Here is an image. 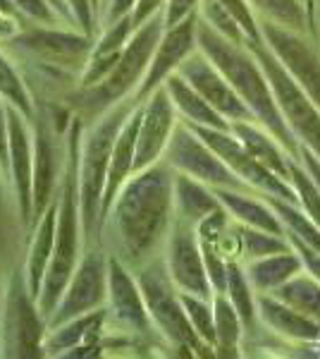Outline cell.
<instances>
[{
    "label": "cell",
    "instance_id": "obj_28",
    "mask_svg": "<svg viewBox=\"0 0 320 359\" xmlns=\"http://www.w3.org/2000/svg\"><path fill=\"white\" fill-rule=\"evenodd\" d=\"M165 89H167V94H170L182 123L199 125V127H215V130H230V120H225L223 115L215 111L211 103H208L182 74L174 72L165 82Z\"/></svg>",
    "mask_w": 320,
    "mask_h": 359
},
{
    "label": "cell",
    "instance_id": "obj_31",
    "mask_svg": "<svg viewBox=\"0 0 320 359\" xmlns=\"http://www.w3.org/2000/svg\"><path fill=\"white\" fill-rule=\"evenodd\" d=\"M213 311H215V352L223 357H237L242 347L244 335V321L237 314L235 304L230 297L223 294H213Z\"/></svg>",
    "mask_w": 320,
    "mask_h": 359
},
{
    "label": "cell",
    "instance_id": "obj_9",
    "mask_svg": "<svg viewBox=\"0 0 320 359\" xmlns=\"http://www.w3.org/2000/svg\"><path fill=\"white\" fill-rule=\"evenodd\" d=\"M189 127L220 156V161H223L244 184H249V187L253 189V192L267 194V196H280L284 201L299 204V196H296L292 182L275 175L272 170H267V168L244 147L239 142V137L232 130H215V127H199V125H189Z\"/></svg>",
    "mask_w": 320,
    "mask_h": 359
},
{
    "label": "cell",
    "instance_id": "obj_40",
    "mask_svg": "<svg viewBox=\"0 0 320 359\" xmlns=\"http://www.w3.org/2000/svg\"><path fill=\"white\" fill-rule=\"evenodd\" d=\"M13 5L25 17L34 22H41V25H53V22H57V17H60V13H57L50 0H13Z\"/></svg>",
    "mask_w": 320,
    "mask_h": 359
},
{
    "label": "cell",
    "instance_id": "obj_22",
    "mask_svg": "<svg viewBox=\"0 0 320 359\" xmlns=\"http://www.w3.org/2000/svg\"><path fill=\"white\" fill-rule=\"evenodd\" d=\"M258 318L272 333L292 343H320V323L296 311L294 306L277 299L275 294H258Z\"/></svg>",
    "mask_w": 320,
    "mask_h": 359
},
{
    "label": "cell",
    "instance_id": "obj_11",
    "mask_svg": "<svg viewBox=\"0 0 320 359\" xmlns=\"http://www.w3.org/2000/svg\"><path fill=\"white\" fill-rule=\"evenodd\" d=\"M108 259L110 257L101 252H89L84 259H79L65 294L57 302L53 316L48 318V328L101 309L108 302Z\"/></svg>",
    "mask_w": 320,
    "mask_h": 359
},
{
    "label": "cell",
    "instance_id": "obj_24",
    "mask_svg": "<svg viewBox=\"0 0 320 359\" xmlns=\"http://www.w3.org/2000/svg\"><path fill=\"white\" fill-rule=\"evenodd\" d=\"M106 309H96L89 314L74 316L69 321L60 323V326L48 328L43 338V355L46 357H62L72 347L86 345V343H98L106 326Z\"/></svg>",
    "mask_w": 320,
    "mask_h": 359
},
{
    "label": "cell",
    "instance_id": "obj_8",
    "mask_svg": "<svg viewBox=\"0 0 320 359\" xmlns=\"http://www.w3.org/2000/svg\"><path fill=\"white\" fill-rule=\"evenodd\" d=\"M46 318L41 316L36 299L32 297L25 273H15L8 297L3 302L0 321V350L5 357H46Z\"/></svg>",
    "mask_w": 320,
    "mask_h": 359
},
{
    "label": "cell",
    "instance_id": "obj_2",
    "mask_svg": "<svg viewBox=\"0 0 320 359\" xmlns=\"http://www.w3.org/2000/svg\"><path fill=\"white\" fill-rule=\"evenodd\" d=\"M196 41H199V50L215 67L227 77V82L235 86V91L244 98L249 111L253 113L256 123L263 125L277 142L287 149L292 158H301V144L299 139L292 135L289 125L284 123L282 111L277 106L275 91L270 86L265 69L256 60V55L249 50L246 43H235L218 34L211 25L199 17L196 25Z\"/></svg>",
    "mask_w": 320,
    "mask_h": 359
},
{
    "label": "cell",
    "instance_id": "obj_21",
    "mask_svg": "<svg viewBox=\"0 0 320 359\" xmlns=\"http://www.w3.org/2000/svg\"><path fill=\"white\" fill-rule=\"evenodd\" d=\"M220 204L235 223L249 225V228L267 230L275 235H287L277 211L263 194H251V189H232V187H215Z\"/></svg>",
    "mask_w": 320,
    "mask_h": 359
},
{
    "label": "cell",
    "instance_id": "obj_38",
    "mask_svg": "<svg viewBox=\"0 0 320 359\" xmlns=\"http://www.w3.org/2000/svg\"><path fill=\"white\" fill-rule=\"evenodd\" d=\"M199 17H201L203 22H206V25H211L218 34H223L225 39H230V41L246 43V36H244L242 27L237 25L235 17L227 13L223 5L218 3V0H203Z\"/></svg>",
    "mask_w": 320,
    "mask_h": 359
},
{
    "label": "cell",
    "instance_id": "obj_37",
    "mask_svg": "<svg viewBox=\"0 0 320 359\" xmlns=\"http://www.w3.org/2000/svg\"><path fill=\"white\" fill-rule=\"evenodd\" d=\"M182 294V304L184 311L189 316L191 328L196 331V335L206 343L211 350H215V311H213V299L206 297H196L189 292H179Z\"/></svg>",
    "mask_w": 320,
    "mask_h": 359
},
{
    "label": "cell",
    "instance_id": "obj_10",
    "mask_svg": "<svg viewBox=\"0 0 320 359\" xmlns=\"http://www.w3.org/2000/svg\"><path fill=\"white\" fill-rule=\"evenodd\" d=\"M162 158H165L177 172H184V175H189L194 180H201V182H206L208 187H213V189L215 187L251 189L220 161V156L215 154L187 123H177Z\"/></svg>",
    "mask_w": 320,
    "mask_h": 359
},
{
    "label": "cell",
    "instance_id": "obj_32",
    "mask_svg": "<svg viewBox=\"0 0 320 359\" xmlns=\"http://www.w3.org/2000/svg\"><path fill=\"white\" fill-rule=\"evenodd\" d=\"M270 294H275L277 299H282L289 306H294L296 311L320 323V280L308 273L306 269Z\"/></svg>",
    "mask_w": 320,
    "mask_h": 359
},
{
    "label": "cell",
    "instance_id": "obj_42",
    "mask_svg": "<svg viewBox=\"0 0 320 359\" xmlns=\"http://www.w3.org/2000/svg\"><path fill=\"white\" fill-rule=\"evenodd\" d=\"M203 0H167L165 10H162V20H165V27L179 25L182 20L199 13Z\"/></svg>",
    "mask_w": 320,
    "mask_h": 359
},
{
    "label": "cell",
    "instance_id": "obj_25",
    "mask_svg": "<svg viewBox=\"0 0 320 359\" xmlns=\"http://www.w3.org/2000/svg\"><path fill=\"white\" fill-rule=\"evenodd\" d=\"M55 223H57V206L50 204L46 213L36 221V233H34L32 249H29L27 266H25V280L34 299H39L41 287H43L46 273H48L50 259L55 249Z\"/></svg>",
    "mask_w": 320,
    "mask_h": 359
},
{
    "label": "cell",
    "instance_id": "obj_35",
    "mask_svg": "<svg viewBox=\"0 0 320 359\" xmlns=\"http://www.w3.org/2000/svg\"><path fill=\"white\" fill-rule=\"evenodd\" d=\"M235 233H237V245H239V262H253L260 257H270V254L284 252V249H292L287 235H275L267 233V230L258 228H249V225L235 223Z\"/></svg>",
    "mask_w": 320,
    "mask_h": 359
},
{
    "label": "cell",
    "instance_id": "obj_41",
    "mask_svg": "<svg viewBox=\"0 0 320 359\" xmlns=\"http://www.w3.org/2000/svg\"><path fill=\"white\" fill-rule=\"evenodd\" d=\"M67 8H69V17L77 22V27L84 34H94V25H96V17L98 10L94 5V0H65Z\"/></svg>",
    "mask_w": 320,
    "mask_h": 359
},
{
    "label": "cell",
    "instance_id": "obj_1",
    "mask_svg": "<svg viewBox=\"0 0 320 359\" xmlns=\"http://www.w3.org/2000/svg\"><path fill=\"white\" fill-rule=\"evenodd\" d=\"M108 216H113L122 262H148L174 223V168L162 158L134 172Z\"/></svg>",
    "mask_w": 320,
    "mask_h": 359
},
{
    "label": "cell",
    "instance_id": "obj_48",
    "mask_svg": "<svg viewBox=\"0 0 320 359\" xmlns=\"http://www.w3.org/2000/svg\"><path fill=\"white\" fill-rule=\"evenodd\" d=\"M0 13L17 17V13H20V10H17L15 5H13V0H0Z\"/></svg>",
    "mask_w": 320,
    "mask_h": 359
},
{
    "label": "cell",
    "instance_id": "obj_15",
    "mask_svg": "<svg viewBox=\"0 0 320 359\" xmlns=\"http://www.w3.org/2000/svg\"><path fill=\"white\" fill-rule=\"evenodd\" d=\"M196 25H199V13L182 20L179 25L165 27L162 32L158 48L153 53V60L148 65V72L144 77L141 86L134 94V101L144 103L146 98L153 94L155 89H160L167 79L182 67V62L189 55H194L199 50V41H196Z\"/></svg>",
    "mask_w": 320,
    "mask_h": 359
},
{
    "label": "cell",
    "instance_id": "obj_52",
    "mask_svg": "<svg viewBox=\"0 0 320 359\" xmlns=\"http://www.w3.org/2000/svg\"><path fill=\"white\" fill-rule=\"evenodd\" d=\"M94 5H96V10H98V15H101V0H94Z\"/></svg>",
    "mask_w": 320,
    "mask_h": 359
},
{
    "label": "cell",
    "instance_id": "obj_34",
    "mask_svg": "<svg viewBox=\"0 0 320 359\" xmlns=\"http://www.w3.org/2000/svg\"><path fill=\"white\" fill-rule=\"evenodd\" d=\"M225 294L230 297V302L235 304L237 314L242 316L244 321V328L251 331L253 323L258 321V302H256V290L251 287L246 278V271H244V264L232 259L230 262V269H227V290Z\"/></svg>",
    "mask_w": 320,
    "mask_h": 359
},
{
    "label": "cell",
    "instance_id": "obj_6",
    "mask_svg": "<svg viewBox=\"0 0 320 359\" xmlns=\"http://www.w3.org/2000/svg\"><path fill=\"white\" fill-rule=\"evenodd\" d=\"M162 32H165L162 13L139 27L130 39V43H127V48L122 50L120 60L110 69L108 77L101 84L84 89V96L89 98L86 103L89 106H115V103L125 101L127 94L137 91L141 86L144 77H146Z\"/></svg>",
    "mask_w": 320,
    "mask_h": 359
},
{
    "label": "cell",
    "instance_id": "obj_45",
    "mask_svg": "<svg viewBox=\"0 0 320 359\" xmlns=\"http://www.w3.org/2000/svg\"><path fill=\"white\" fill-rule=\"evenodd\" d=\"M287 237H289V242H292V247L296 249V252H299L301 262H304V269L320 280V254L313 252L311 247H306L304 242H299L296 237H292V235H287Z\"/></svg>",
    "mask_w": 320,
    "mask_h": 359
},
{
    "label": "cell",
    "instance_id": "obj_26",
    "mask_svg": "<svg viewBox=\"0 0 320 359\" xmlns=\"http://www.w3.org/2000/svg\"><path fill=\"white\" fill-rule=\"evenodd\" d=\"M244 271H246V278L256 294H267V292H275L287 280H292L296 273H301L304 271V262H301L299 252L292 247V249H284V252L270 254V257L246 262L244 264Z\"/></svg>",
    "mask_w": 320,
    "mask_h": 359
},
{
    "label": "cell",
    "instance_id": "obj_3",
    "mask_svg": "<svg viewBox=\"0 0 320 359\" xmlns=\"http://www.w3.org/2000/svg\"><path fill=\"white\" fill-rule=\"evenodd\" d=\"M81 123L74 120L72 132H69L67 144V161H65V175H62V187L57 194V223H55V249L53 259H50L48 273H46L43 287L36 299L41 316L48 318L53 316L57 302L65 294V287L72 278L74 269L79 264V249H81V233H84V223H81V204H79V151H81Z\"/></svg>",
    "mask_w": 320,
    "mask_h": 359
},
{
    "label": "cell",
    "instance_id": "obj_44",
    "mask_svg": "<svg viewBox=\"0 0 320 359\" xmlns=\"http://www.w3.org/2000/svg\"><path fill=\"white\" fill-rule=\"evenodd\" d=\"M165 3L167 0H137V5H134L132 10V22L134 27H141L146 25L148 20H153L155 15H160L162 10H165Z\"/></svg>",
    "mask_w": 320,
    "mask_h": 359
},
{
    "label": "cell",
    "instance_id": "obj_14",
    "mask_svg": "<svg viewBox=\"0 0 320 359\" xmlns=\"http://www.w3.org/2000/svg\"><path fill=\"white\" fill-rule=\"evenodd\" d=\"M10 41L27 53L36 55L39 60L69 72H79V69L84 72L94 50L89 34L62 32V29H27L22 34L17 32Z\"/></svg>",
    "mask_w": 320,
    "mask_h": 359
},
{
    "label": "cell",
    "instance_id": "obj_13",
    "mask_svg": "<svg viewBox=\"0 0 320 359\" xmlns=\"http://www.w3.org/2000/svg\"><path fill=\"white\" fill-rule=\"evenodd\" d=\"M260 29H263V41L267 48L304 89V94L320 108V55L306 34L292 32L267 20H260Z\"/></svg>",
    "mask_w": 320,
    "mask_h": 359
},
{
    "label": "cell",
    "instance_id": "obj_20",
    "mask_svg": "<svg viewBox=\"0 0 320 359\" xmlns=\"http://www.w3.org/2000/svg\"><path fill=\"white\" fill-rule=\"evenodd\" d=\"M139 125H141V103L134 106L130 118L122 125L118 139H115L113 156H110L108 165V180H106V192H103L101 201V216H98V228H103L106 223L113 201L118 199L120 189L125 187V182L134 175V158H137V137H139Z\"/></svg>",
    "mask_w": 320,
    "mask_h": 359
},
{
    "label": "cell",
    "instance_id": "obj_43",
    "mask_svg": "<svg viewBox=\"0 0 320 359\" xmlns=\"http://www.w3.org/2000/svg\"><path fill=\"white\" fill-rule=\"evenodd\" d=\"M10 170V123H8V103L0 98V172L8 175Z\"/></svg>",
    "mask_w": 320,
    "mask_h": 359
},
{
    "label": "cell",
    "instance_id": "obj_27",
    "mask_svg": "<svg viewBox=\"0 0 320 359\" xmlns=\"http://www.w3.org/2000/svg\"><path fill=\"white\" fill-rule=\"evenodd\" d=\"M230 130L239 137V142L267 168V170L289 180L292 156L287 154V149H284L263 125H258L256 120H239V123H232Z\"/></svg>",
    "mask_w": 320,
    "mask_h": 359
},
{
    "label": "cell",
    "instance_id": "obj_36",
    "mask_svg": "<svg viewBox=\"0 0 320 359\" xmlns=\"http://www.w3.org/2000/svg\"><path fill=\"white\" fill-rule=\"evenodd\" d=\"M0 98H3L8 106H13L15 111H20L27 120H34V101L29 94L25 79L17 72L8 55L0 50Z\"/></svg>",
    "mask_w": 320,
    "mask_h": 359
},
{
    "label": "cell",
    "instance_id": "obj_50",
    "mask_svg": "<svg viewBox=\"0 0 320 359\" xmlns=\"http://www.w3.org/2000/svg\"><path fill=\"white\" fill-rule=\"evenodd\" d=\"M50 3H53L55 5V10H57V13H60V15H67V5H65V0H50Z\"/></svg>",
    "mask_w": 320,
    "mask_h": 359
},
{
    "label": "cell",
    "instance_id": "obj_47",
    "mask_svg": "<svg viewBox=\"0 0 320 359\" xmlns=\"http://www.w3.org/2000/svg\"><path fill=\"white\" fill-rule=\"evenodd\" d=\"M17 32H20V25H17V17L0 13V39H13Z\"/></svg>",
    "mask_w": 320,
    "mask_h": 359
},
{
    "label": "cell",
    "instance_id": "obj_5",
    "mask_svg": "<svg viewBox=\"0 0 320 359\" xmlns=\"http://www.w3.org/2000/svg\"><path fill=\"white\" fill-rule=\"evenodd\" d=\"M137 280L144 292V299H146L151 323L158 328V333L167 343L177 350H189L191 355H201L203 350H211L191 328L182 304V294L167 273L165 262H148L137 273Z\"/></svg>",
    "mask_w": 320,
    "mask_h": 359
},
{
    "label": "cell",
    "instance_id": "obj_51",
    "mask_svg": "<svg viewBox=\"0 0 320 359\" xmlns=\"http://www.w3.org/2000/svg\"><path fill=\"white\" fill-rule=\"evenodd\" d=\"M3 302H5V299H3V290H0V321H3Z\"/></svg>",
    "mask_w": 320,
    "mask_h": 359
},
{
    "label": "cell",
    "instance_id": "obj_46",
    "mask_svg": "<svg viewBox=\"0 0 320 359\" xmlns=\"http://www.w3.org/2000/svg\"><path fill=\"white\" fill-rule=\"evenodd\" d=\"M134 5H137V0H108L103 8V22L110 25V22H118L122 17L132 15Z\"/></svg>",
    "mask_w": 320,
    "mask_h": 359
},
{
    "label": "cell",
    "instance_id": "obj_17",
    "mask_svg": "<svg viewBox=\"0 0 320 359\" xmlns=\"http://www.w3.org/2000/svg\"><path fill=\"white\" fill-rule=\"evenodd\" d=\"M177 74H182L215 111L223 115L225 120H230V125L239 123V120H256L253 113L249 111V106L244 103V98L235 91V86L227 82L225 74L201 50L189 55L182 62V67L177 69Z\"/></svg>",
    "mask_w": 320,
    "mask_h": 359
},
{
    "label": "cell",
    "instance_id": "obj_49",
    "mask_svg": "<svg viewBox=\"0 0 320 359\" xmlns=\"http://www.w3.org/2000/svg\"><path fill=\"white\" fill-rule=\"evenodd\" d=\"M304 3V8L308 10V17H311L313 27H316V0H301Z\"/></svg>",
    "mask_w": 320,
    "mask_h": 359
},
{
    "label": "cell",
    "instance_id": "obj_19",
    "mask_svg": "<svg viewBox=\"0 0 320 359\" xmlns=\"http://www.w3.org/2000/svg\"><path fill=\"white\" fill-rule=\"evenodd\" d=\"M10 123V177L15 187V201L22 223L34 221V135L27 118L8 106Z\"/></svg>",
    "mask_w": 320,
    "mask_h": 359
},
{
    "label": "cell",
    "instance_id": "obj_23",
    "mask_svg": "<svg viewBox=\"0 0 320 359\" xmlns=\"http://www.w3.org/2000/svg\"><path fill=\"white\" fill-rule=\"evenodd\" d=\"M134 32H137V27H134V22H132V15L106 25L103 36L94 43L89 65H86V69L81 72V86H84V89L101 84L103 79L108 77L110 69L115 67V62L120 60L122 50L127 48L130 39L134 36Z\"/></svg>",
    "mask_w": 320,
    "mask_h": 359
},
{
    "label": "cell",
    "instance_id": "obj_12",
    "mask_svg": "<svg viewBox=\"0 0 320 359\" xmlns=\"http://www.w3.org/2000/svg\"><path fill=\"white\" fill-rule=\"evenodd\" d=\"M165 266L179 292L213 299V285L203 262L201 242L196 228L174 218L170 235L165 240Z\"/></svg>",
    "mask_w": 320,
    "mask_h": 359
},
{
    "label": "cell",
    "instance_id": "obj_33",
    "mask_svg": "<svg viewBox=\"0 0 320 359\" xmlns=\"http://www.w3.org/2000/svg\"><path fill=\"white\" fill-rule=\"evenodd\" d=\"M249 5L258 15V20L275 22V25L299 34H311L316 29L301 0H249Z\"/></svg>",
    "mask_w": 320,
    "mask_h": 359
},
{
    "label": "cell",
    "instance_id": "obj_39",
    "mask_svg": "<svg viewBox=\"0 0 320 359\" xmlns=\"http://www.w3.org/2000/svg\"><path fill=\"white\" fill-rule=\"evenodd\" d=\"M218 3L237 20V25L242 27L246 41H263L260 20H258V15L253 13L251 5H249V0H218Z\"/></svg>",
    "mask_w": 320,
    "mask_h": 359
},
{
    "label": "cell",
    "instance_id": "obj_18",
    "mask_svg": "<svg viewBox=\"0 0 320 359\" xmlns=\"http://www.w3.org/2000/svg\"><path fill=\"white\" fill-rule=\"evenodd\" d=\"M108 306L115 323L127 333H148L153 326L139 280L118 257L108 259Z\"/></svg>",
    "mask_w": 320,
    "mask_h": 359
},
{
    "label": "cell",
    "instance_id": "obj_30",
    "mask_svg": "<svg viewBox=\"0 0 320 359\" xmlns=\"http://www.w3.org/2000/svg\"><path fill=\"white\" fill-rule=\"evenodd\" d=\"M55 184V149L46 123L36 125L34 132V221H39L46 208L53 204Z\"/></svg>",
    "mask_w": 320,
    "mask_h": 359
},
{
    "label": "cell",
    "instance_id": "obj_29",
    "mask_svg": "<svg viewBox=\"0 0 320 359\" xmlns=\"http://www.w3.org/2000/svg\"><path fill=\"white\" fill-rule=\"evenodd\" d=\"M220 206L223 204H220L213 187L174 170V218L196 228L203 218L218 211Z\"/></svg>",
    "mask_w": 320,
    "mask_h": 359
},
{
    "label": "cell",
    "instance_id": "obj_16",
    "mask_svg": "<svg viewBox=\"0 0 320 359\" xmlns=\"http://www.w3.org/2000/svg\"><path fill=\"white\" fill-rule=\"evenodd\" d=\"M177 108H174L165 84L155 89L146 101L141 103V125L137 137V158H134V172L158 163L165 156L170 137L177 127Z\"/></svg>",
    "mask_w": 320,
    "mask_h": 359
},
{
    "label": "cell",
    "instance_id": "obj_53",
    "mask_svg": "<svg viewBox=\"0 0 320 359\" xmlns=\"http://www.w3.org/2000/svg\"><path fill=\"white\" fill-rule=\"evenodd\" d=\"M106 3H108V0H101V15H103V8H106Z\"/></svg>",
    "mask_w": 320,
    "mask_h": 359
},
{
    "label": "cell",
    "instance_id": "obj_4",
    "mask_svg": "<svg viewBox=\"0 0 320 359\" xmlns=\"http://www.w3.org/2000/svg\"><path fill=\"white\" fill-rule=\"evenodd\" d=\"M134 106H137V101L132 106H125L122 101L110 106L108 113L81 139L79 204H81L84 235H94L98 230V216H101V201H103V192H106L110 156H113L115 139H118L125 120L134 111Z\"/></svg>",
    "mask_w": 320,
    "mask_h": 359
},
{
    "label": "cell",
    "instance_id": "obj_7",
    "mask_svg": "<svg viewBox=\"0 0 320 359\" xmlns=\"http://www.w3.org/2000/svg\"><path fill=\"white\" fill-rule=\"evenodd\" d=\"M246 46L256 55V60L260 62V67L265 69L267 79H270L284 123L289 125V130L299 139L301 147L313 151L320 161V108L294 82L292 74L282 67V62L267 48L265 41H246Z\"/></svg>",
    "mask_w": 320,
    "mask_h": 359
}]
</instances>
